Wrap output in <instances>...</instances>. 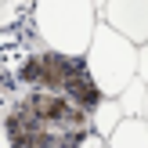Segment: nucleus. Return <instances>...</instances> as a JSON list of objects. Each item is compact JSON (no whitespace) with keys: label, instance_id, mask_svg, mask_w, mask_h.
<instances>
[{"label":"nucleus","instance_id":"1","mask_svg":"<svg viewBox=\"0 0 148 148\" xmlns=\"http://www.w3.org/2000/svg\"><path fill=\"white\" fill-rule=\"evenodd\" d=\"M0 127L11 148H87L90 116L62 94L22 90L0 112Z\"/></svg>","mask_w":148,"mask_h":148},{"label":"nucleus","instance_id":"2","mask_svg":"<svg viewBox=\"0 0 148 148\" xmlns=\"http://www.w3.org/2000/svg\"><path fill=\"white\" fill-rule=\"evenodd\" d=\"M29 25H33V36L40 40V47L83 58L90 33L98 25V7H94V0H33Z\"/></svg>","mask_w":148,"mask_h":148},{"label":"nucleus","instance_id":"3","mask_svg":"<svg viewBox=\"0 0 148 148\" xmlns=\"http://www.w3.org/2000/svg\"><path fill=\"white\" fill-rule=\"evenodd\" d=\"M83 65L90 72V79L98 83L101 98H116L137 76V43H130L127 36H119L116 29H108L98 18L90 43L83 51Z\"/></svg>","mask_w":148,"mask_h":148},{"label":"nucleus","instance_id":"4","mask_svg":"<svg viewBox=\"0 0 148 148\" xmlns=\"http://www.w3.org/2000/svg\"><path fill=\"white\" fill-rule=\"evenodd\" d=\"M83 58H72L62 54V51H51V47H29L22 51L18 65H14V83L25 87V90H43V94H62L69 90V83L83 72Z\"/></svg>","mask_w":148,"mask_h":148},{"label":"nucleus","instance_id":"5","mask_svg":"<svg viewBox=\"0 0 148 148\" xmlns=\"http://www.w3.org/2000/svg\"><path fill=\"white\" fill-rule=\"evenodd\" d=\"M98 18L130 43H148V0H105Z\"/></svg>","mask_w":148,"mask_h":148},{"label":"nucleus","instance_id":"6","mask_svg":"<svg viewBox=\"0 0 148 148\" xmlns=\"http://www.w3.org/2000/svg\"><path fill=\"white\" fill-rule=\"evenodd\" d=\"M105 148H148L145 119H119V127L105 137Z\"/></svg>","mask_w":148,"mask_h":148},{"label":"nucleus","instance_id":"7","mask_svg":"<svg viewBox=\"0 0 148 148\" xmlns=\"http://www.w3.org/2000/svg\"><path fill=\"white\" fill-rule=\"evenodd\" d=\"M119 119H123V112H119V105H116V98H101V105L90 112V134L105 141V137L119 127Z\"/></svg>","mask_w":148,"mask_h":148},{"label":"nucleus","instance_id":"8","mask_svg":"<svg viewBox=\"0 0 148 148\" xmlns=\"http://www.w3.org/2000/svg\"><path fill=\"white\" fill-rule=\"evenodd\" d=\"M116 105H119L123 119H141V108H145V83L134 76L119 94H116Z\"/></svg>","mask_w":148,"mask_h":148},{"label":"nucleus","instance_id":"9","mask_svg":"<svg viewBox=\"0 0 148 148\" xmlns=\"http://www.w3.org/2000/svg\"><path fill=\"white\" fill-rule=\"evenodd\" d=\"M137 79L148 87V43H141V47H137Z\"/></svg>","mask_w":148,"mask_h":148},{"label":"nucleus","instance_id":"10","mask_svg":"<svg viewBox=\"0 0 148 148\" xmlns=\"http://www.w3.org/2000/svg\"><path fill=\"white\" fill-rule=\"evenodd\" d=\"M141 119H145V127H148V87H145V108H141Z\"/></svg>","mask_w":148,"mask_h":148},{"label":"nucleus","instance_id":"11","mask_svg":"<svg viewBox=\"0 0 148 148\" xmlns=\"http://www.w3.org/2000/svg\"><path fill=\"white\" fill-rule=\"evenodd\" d=\"M87 148H105V141H101V137H90V141H87Z\"/></svg>","mask_w":148,"mask_h":148},{"label":"nucleus","instance_id":"12","mask_svg":"<svg viewBox=\"0 0 148 148\" xmlns=\"http://www.w3.org/2000/svg\"><path fill=\"white\" fill-rule=\"evenodd\" d=\"M0 148H11V145H7V134H4V127H0Z\"/></svg>","mask_w":148,"mask_h":148},{"label":"nucleus","instance_id":"13","mask_svg":"<svg viewBox=\"0 0 148 148\" xmlns=\"http://www.w3.org/2000/svg\"><path fill=\"white\" fill-rule=\"evenodd\" d=\"M101 4H105V0H94V7H98V11H101Z\"/></svg>","mask_w":148,"mask_h":148},{"label":"nucleus","instance_id":"14","mask_svg":"<svg viewBox=\"0 0 148 148\" xmlns=\"http://www.w3.org/2000/svg\"><path fill=\"white\" fill-rule=\"evenodd\" d=\"M0 18H4V0H0Z\"/></svg>","mask_w":148,"mask_h":148}]
</instances>
